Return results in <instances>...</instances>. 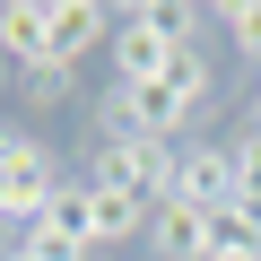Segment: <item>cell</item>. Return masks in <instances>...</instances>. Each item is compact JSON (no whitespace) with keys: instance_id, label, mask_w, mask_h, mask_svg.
Wrapping results in <instances>:
<instances>
[{"instance_id":"277c9868","label":"cell","mask_w":261,"mask_h":261,"mask_svg":"<svg viewBox=\"0 0 261 261\" xmlns=\"http://www.w3.org/2000/svg\"><path fill=\"white\" fill-rule=\"evenodd\" d=\"M0 53L18 70H53V0H0Z\"/></svg>"},{"instance_id":"5b68a950","label":"cell","mask_w":261,"mask_h":261,"mask_svg":"<svg viewBox=\"0 0 261 261\" xmlns=\"http://www.w3.org/2000/svg\"><path fill=\"white\" fill-rule=\"evenodd\" d=\"M96 44H113V9H96V0H53V70H79Z\"/></svg>"},{"instance_id":"8992f818","label":"cell","mask_w":261,"mask_h":261,"mask_svg":"<svg viewBox=\"0 0 261 261\" xmlns=\"http://www.w3.org/2000/svg\"><path fill=\"white\" fill-rule=\"evenodd\" d=\"M148 244H157V261H209V244H218V218H209V209H183V200H166V209L148 218Z\"/></svg>"},{"instance_id":"9a60e30c","label":"cell","mask_w":261,"mask_h":261,"mask_svg":"<svg viewBox=\"0 0 261 261\" xmlns=\"http://www.w3.org/2000/svg\"><path fill=\"white\" fill-rule=\"evenodd\" d=\"M252 122H261V87H252Z\"/></svg>"},{"instance_id":"9c48e42d","label":"cell","mask_w":261,"mask_h":261,"mask_svg":"<svg viewBox=\"0 0 261 261\" xmlns=\"http://www.w3.org/2000/svg\"><path fill=\"white\" fill-rule=\"evenodd\" d=\"M18 96H27L35 113H61V105H79V70H27Z\"/></svg>"},{"instance_id":"8fae6325","label":"cell","mask_w":261,"mask_h":261,"mask_svg":"<svg viewBox=\"0 0 261 261\" xmlns=\"http://www.w3.org/2000/svg\"><path fill=\"white\" fill-rule=\"evenodd\" d=\"M226 44L261 61V0H235V9H226Z\"/></svg>"},{"instance_id":"7a4b0ae2","label":"cell","mask_w":261,"mask_h":261,"mask_svg":"<svg viewBox=\"0 0 261 261\" xmlns=\"http://www.w3.org/2000/svg\"><path fill=\"white\" fill-rule=\"evenodd\" d=\"M87 183H105V192H140V200L166 209V192H174V148H166V140H105Z\"/></svg>"},{"instance_id":"3957f363","label":"cell","mask_w":261,"mask_h":261,"mask_svg":"<svg viewBox=\"0 0 261 261\" xmlns=\"http://www.w3.org/2000/svg\"><path fill=\"white\" fill-rule=\"evenodd\" d=\"M166 200H183V209H235V148L226 140H183L174 148V192Z\"/></svg>"},{"instance_id":"6da1fadb","label":"cell","mask_w":261,"mask_h":261,"mask_svg":"<svg viewBox=\"0 0 261 261\" xmlns=\"http://www.w3.org/2000/svg\"><path fill=\"white\" fill-rule=\"evenodd\" d=\"M70 174H61V157L44 148V140H27V130H9L0 140V226H35L44 209H53V192H61Z\"/></svg>"},{"instance_id":"52a82bcc","label":"cell","mask_w":261,"mask_h":261,"mask_svg":"<svg viewBox=\"0 0 261 261\" xmlns=\"http://www.w3.org/2000/svg\"><path fill=\"white\" fill-rule=\"evenodd\" d=\"M148 218H157V200L87 183V235H96V244H130V235H148Z\"/></svg>"},{"instance_id":"5bb4252c","label":"cell","mask_w":261,"mask_h":261,"mask_svg":"<svg viewBox=\"0 0 261 261\" xmlns=\"http://www.w3.org/2000/svg\"><path fill=\"white\" fill-rule=\"evenodd\" d=\"M0 261H35V252H18V244H9V252H0Z\"/></svg>"},{"instance_id":"30bf717a","label":"cell","mask_w":261,"mask_h":261,"mask_svg":"<svg viewBox=\"0 0 261 261\" xmlns=\"http://www.w3.org/2000/svg\"><path fill=\"white\" fill-rule=\"evenodd\" d=\"M226 148H235V200H252V209H261V122H244Z\"/></svg>"},{"instance_id":"7c38bea8","label":"cell","mask_w":261,"mask_h":261,"mask_svg":"<svg viewBox=\"0 0 261 261\" xmlns=\"http://www.w3.org/2000/svg\"><path fill=\"white\" fill-rule=\"evenodd\" d=\"M18 79H27V70H18L9 53H0V105H9V96H18Z\"/></svg>"},{"instance_id":"ba28073f","label":"cell","mask_w":261,"mask_h":261,"mask_svg":"<svg viewBox=\"0 0 261 261\" xmlns=\"http://www.w3.org/2000/svg\"><path fill=\"white\" fill-rule=\"evenodd\" d=\"M130 18H140L157 44H174V53H192V44H200V27H209L192 0H130Z\"/></svg>"},{"instance_id":"4fadbf2b","label":"cell","mask_w":261,"mask_h":261,"mask_svg":"<svg viewBox=\"0 0 261 261\" xmlns=\"http://www.w3.org/2000/svg\"><path fill=\"white\" fill-rule=\"evenodd\" d=\"M209 261H261V252H244V244H209Z\"/></svg>"}]
</instances>
